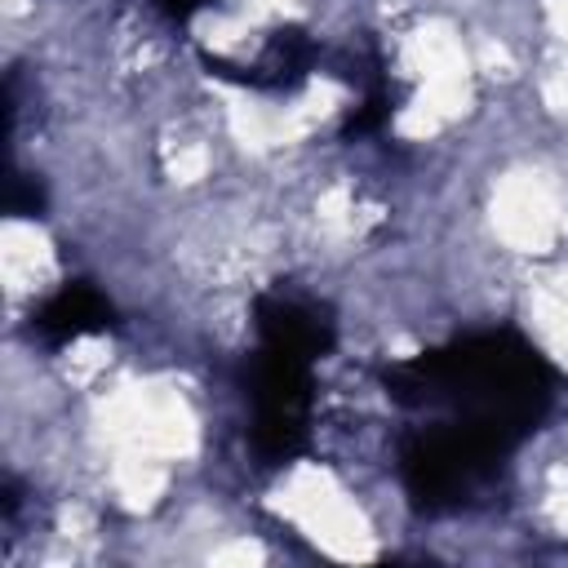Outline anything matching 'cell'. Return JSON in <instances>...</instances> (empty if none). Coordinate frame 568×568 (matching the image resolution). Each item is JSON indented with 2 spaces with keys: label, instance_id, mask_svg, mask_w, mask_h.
<instances>
[{
  "label": "cell",
  "instance_id": "6da1fadb",
  "mask_svg": "<svg viewBox=\"0 0 568 568\" xmlns=\"http://www.w3.org/2000/svg\"><path fill=\"white\" fill-rule=\"evenodd\" d=\"M382 386L395 404L435 413V422L470 430L510 453L546 417L555 373L528 337L515 328H493L386 364Z\"/></svg>",
  "mask_w": 568,
  "mask_h": 568
},
{
  "label": "cell",
  "instance_id": "8992f818",
  "mask_svg": "<svg viewBox=\"0 0 568 568\" xmlns=\"http://www.w3.org/2000/svg\"><path fill=\"white\" fill-rule=\"evenodd\" d=\"M40 204H44L40 186H27L22 178L9 182V213H40Z\"/></svg>",
  "mask_w": 568,
  "mask_h": 568
},
{
  "label": "cell",
  "instance_id": "3957f363",
  "mask_svg": "<svg viewBox=\"0 0 568 568\" xmlns=\"http://www.w3.org/2000/svg\"><path fill=\"white\" fill-rule=\"evenodd\" d=\"M311 364L315 359L257 346V359L248 368V444L262 466L293 462L311 439Z\"/></svg>",
  "mask_w": 568,
  "mask_h": 568
},
{
  "label": "cell",
  "instance_id": "7a4b0ae2",
  "mask_svg": "<svg viewBox=\"0 0 568 568\" xmlns=\"http://www.w3.org/2000/svg\"><path fill=\"white\" fill-rule=\"evenodd\" d=\"M501 462H506V448H497V444H488L470 430L444 426V422L417 426L404 439V453H399L404 488L430 515L475 501L497 479Z\"/></svg>",
  "mask_w": 568,
  "mask_h": 568
},
{
  "label": "cell",
  "instance_id": "5b68a950",
  "mask_svg": "<svg viewBox=\"0 0 568 568\" xmlns=\"http://www.w3.org/2000/svg\"><path fill=\"white\" fill-rule=\"evenodd\" d=\"M111 324V302L75 280V284H62L36 315H31V328L44 337V342H71V337H84V333H98Z\"/></svg>",
  "mask_w": 568,
  "mask_h": 568
},
{
  "label": "cell",
  "instance_id": "277c9868",
  "mask_svg": "<svg viewBox=\"0 0 568 568\" xmlns=\"http://www.w3.org/2000/svg\"><path fill=\"white\" fill-rule=\"evenodd\" d=\"M257 315V337L262 346L302 355V359H320L333 346V320L328 311L302 302V297H284V293H266L253 306Z\"/></svg>",
  "mask_w": 568,
  "mask_h": 568
},
{
  "label": "cell",
  "instance_id": "52a82bcc",
  "mask_svg": "<svg viewBox=\"0 0 568 568\" xmlns=\"http://www.w3.org/2000/svg\"><path fill=\"white\" fill-rule=\"evenodd\" d=\"M213 0H155V9L164 13V18H173V22H186L191 13H200V9H209Z\"/></svg>",
  "mask_w": 568,
  "mask_h": 568
}]
</instances>
